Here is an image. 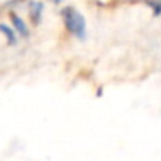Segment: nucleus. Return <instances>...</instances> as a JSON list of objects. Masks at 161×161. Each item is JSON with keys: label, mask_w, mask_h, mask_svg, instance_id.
Masks as SVG:
<instances>
[{"label": "nucleus", "mask_w": 161, "mask_h": 161, "mask_svg": "<svg viewBox=\"0 0 161 161\" xmlns=\"http://www.w3.org/2000/svg\"><path fill=\"white\" fill-rule=\"evenodd\" d=\"M61 16H63L66 30L73 36H76L78 40H83L87 36V23H85V18L81 16V12H78L75 7H66L63 9Z\"/></svg>", "instance_id": "nucleus-1"}, {"label": "nucleus", "mask_w": 161, "mask_h": 161, "mask_svg": "<svg viewBox=\"0 0 161 161\" xmlns=\"http://www.w3.org/2000/svg\"><path fill=\"white\" fill-rule=\"evenodd\" d=\"M11 21H12V25H14L16 31H18L21 36H28V35H30V31H28V26H26V23L23 21V19L19 18L18 14H11Z\"/></svg>", "instance_id": "nucleus-2"}, {"label": "nucleus", "mask_w": 161, "mask_h": 161, "mask_svg": "<svg viewBox=\"0 0 161 161\" xmlns=\"http://www.w3.org/2000/svg\"><path fill=\"white\" fill-rule=\"evenodd\" d=\"M42 12H43V4H40V2H31V4H30V16H31V21L35 23V25L40 23Z\"/></svg>", "instance_id": "nucleus-3"}, {"label": "nucleus", "mask_w": 161, "mask_h": 161, "mask_svg": "<svg viewBox=\"0 0 161 161\" xmlns=\"http://www.w3.org/2000/svg\"><path fill=\"white\" fill-rule=\"evenodd\" d=\"M0 33L7 38V43L9 45H16L18 43V36H16V31L11 28L9 25H4V23H0Z\"/></svg>", "instance_id": "nucleus-4"}, {"label": "nucleus", "mask_w": 161, "mask_h": 161, "mask_svg": "<svg viewBox=\"0 0 161 161\" xmlns=\"http://www.w3.org/2000/svg\"><path fill=\"white\" fill-rule=\"evenodd\" d=\"M54 2H56V4H61V2H63V0H54Z\"/></svg>", "instance_id": "nucleus-5"}]
</instances>
